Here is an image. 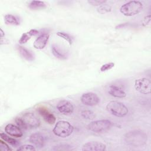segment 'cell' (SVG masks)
<instances>
[{
    "instance_id": "9a60e30c",
    "label": "cell",
    "mask_w": 151,
    "mask_h": 151,
    "mask_svg": "<svg viewBox=\"0 0 151 151\" xmlns=\"http://www.w3.org/2000/svg\"><path fill=\"white\" fill-rule=\"evenodd\" d=\"M108 93L111 96L117 98H124L126 96V93L123 89L116 85H110L109 87Z\"/></svg>"
},
{
    "instance_id": "30bf717a",
    "label": "cell",
    "mask_w": 151,
    "mask_h": 151,
    "mask_svg": "<svg viewBox=\"0 0 151 151\" xmlns=\"http://www.w3.org/2000/svg\"><path fill=\"white\" fill-rule=\"evenodd\" d=\"M37 111L47 123L50 124H54L56 121V118L54 115L51 112H50L46 107L40 106L38 107Z\"/></svg>"
},
{
    "instance_id": "4316f807",
    "label": "cell",
    "mask_w": 151,
    "mask_h": 151,
    "mask_svg": "<svg viewBox=\"0 0 151 151\" xmlns=\"http://www.w3.org/2000/svg\"><path fill=\"white\" fill-rule=\"evenodd\" d=\"M12 149L6 143L4 140H0V150L1 151H9Z\"/></svg>"
},
{
    "instance_id": "8992f818",
    "label": "cell",
    "mask_w": 151,
    "mask_h": 151,
    "mask_svg": "<svg viewBox=\"0 0 151 151\" xmlns=\"http://www.w3.org/2000/svg\"><path fill=\"white\" fill-rule=\"evenodd\" d=\"M112 126V123L109 120H98L91 122L87 125V129L95 133H102L109 130Z\"/></svg>"
},
{
    "instance_id": "f546056e",
    "label": "cell",
    "mask_w": 151,
    "mask_h": 151,
    "mask_svg": "<svg viewBox=\"0 0 151 151\" xmlns=\"http://www.w3.org/2000/svg\"><path fill=\"white\" fill-rule=\"evenodd\" d=\"M29 34L32 36H34V35H37L38 33H39V31H37V29H31L28 31Z\"/></svg>"
},
{
    "instance_id": "cb8c5ba5",
    "label": "cell",
    "mask_w": 151,
    "mask_h": 151,
    "mask_svg": "<svg viewBox=\"0 0 151 151\" xmlns=\"http://www.w3.org/2000/svg\"><path fill=\"white\" fill-rule=\"evenodd\" d=\"M17 151H35V148L32 145H24L19 147L17 149Z\"/></svg>"
},
{
    "instance_id": "5bb4252c",
    "label": "cell",
    "mask_w": 151,
    "mask_h": 151,
    "mask_svg": "<svg viewBox=\"0 0 151 151\" xmlns=\"http://www.w3.org/2000/svg\"><path fill=\"white\" fill-rule=\"evenodd\" d=\"M29 142L37 147H42L44 146L45 140L43 136L39 133H34L31 134L29 139Z\"/></svg>"
},
{
    "instance_id": "2e32d148",
    "label": "cell",
    "mask_w": 151,
    "mask_h": 151,
    "mask_svg": "<svg viewBox=\"0 0 151 151\" xmlns=\"http://www.w3.org/2000/svg\"><path fill=\"white\" fill-rule=\"evenodd\" d=\"M18 50L20 55L25 60L28 61H33L34 60V54L28 49L21 46H18Z\"/></svg>"
},
{
    "instance_id": "277c9868",
    "label": "cell",
    "mask_w": 151,
    "mask_h": 151,
    "mask_svg": "<svg viewBox=\"0 0 151 151\" xmlns=\"http://www.w3.org/2000/svg\"><path fill=\"white\" fill-rule=\"evenodd\" d=\"M73 130V126L68 122L60 120L55 124L52 132L55 135L58 137H66L71 135Z\"/></svg>"
},
{
    "instance_id": "ffe728a7",
    "label": "cell",
    "mask_w": 151,
    "mask_h": 151,
    "mask_svg": "<svg viewBox=\"0 0 151 151\" xmlns=\"http://www.w3.org/2000/svg\"><path fill=\"white\" fill-rule=\"evenodd\" d=\"M4 21L5 23L7 25H19V22L18 21L17 18L11 15V14H6L4 17Z\"/></svg>"
},
{
    "instance_id": "e0dca14e",
    "label": "cell",
    "mask_w": 151,
    "mask_h": 151,
    "mask_svg": "<svg viewBox=\"0 0 151 151\" xmlns=\"http://www.w3.org/2000/svg\"><path fill=\"white\" fill-rule=\"evenodd\" d=\"M0 136H1V139L4 140L7 143L13 146L14 147H17L19 145V142L18 140H17L16 139H15L14 138L9 137V136H8L6 134H5L4 133H1Z\"/></svg>"
},
{
    "instance_id": "7402d4cb",
    "label": "cell",
    "mask_w": 151,
    "mask_h": 151,
    "mask_svg": "<svg viewBox=\"0 0 151 151\" xmlns=\"http://www.w3.org/2000/svg\"><path fill=\"white\" fill-rule=\"evenodd\" d=\"M81 116L86 119H93L95 117V114L90 110H84L81 112Z\"/></svg>"
},
{
    "instance_id": "52a82bcc",
    "label": "cell",
    "mask_w": 151,
    "mask_h": 151,
    "mask_svg": "<svg viewBox=\"0 0 151 151\" xmlns=\"http://www.w3.org/2000/svg\"><path fill=\"white\" fill-rule=\"evenodd\" d=\"M134 88L142 94H150L151 92V82L150 79L143 77L136 80L134 81Z\"/></svg>"
},
{
    "instance_id": "7a4b0ae2",
    "label": "cell",
    "mask_w": 151,
    "mask_h": 151,
    "mask_svg": "<svg viewBox=\"0 0 151 151\" xmlns=\"http://www.w3.org/2000/svg\"><path fill=\"white\" fill-rule=\"evenodd\" d=\"M126 142L132 146L139 147L145 145L147 141V135L141 131H133L127 133L125 136Z\"/></svg>"
},
{
    "instance_id": "6da1fadb",
    "label": "cell",
    "mask_w": 151,
    "mask_h": 151,
    "mask_svg": "<svg viewBox=\"0 0 151 151\" xmlns=\"http://www.w3.org/2000/svg\"><path fill=\"white\" fill-rule=\"evenodd\" d=\"M15 122L17 126L22 129L37 128L40 125L39 119L31 112L25 113L21 116L17 117Z\"/></svg>"
},
{
    "instance_id": "83f0119b",
    "label": "cell",
    "mask_w": 151,
    "mask_h": 151,
    "mask_svg": "<svg viewBox=\"0 0 151 151\" xmlns=\"http://www.w3.org/2000/svg\"><path fill=\"white\" fill-rule=\"evenodd\" d=\"M88 2L92 5H95V6H100L104 3L106 2V1H103V0H91V1H88Z\"/></svg>"
},
{
    "instance_id": "484cf974",
    "label": "cell",
    "mask_w": 151,
    "mask_h": 151,
    "mask_svg": "<svg viewBox=\"0 0 151 151\" xmlns=\"http://www.w3.org/2000/svg\"><path fill=\"white\" fill-rule=\"evenodd\" d=\"M114 66V63H106L103 64L101 67H100V71L102 72H104L108 70H110V69H111L112 68H113Z\"/></svg>"
},
{
    "instance_id": "ac0fdd59",
    "label": "cell",
    "mask_w": 151,
    "mask_h": 151,
    "mask_svg": "<svg viewBox=\"0 0 151 151\" xmlns=\"http://www.w3.org/2000/svg\"><path fill=\"white\" fill-rule=\"evenodd\" d=\"M51 51L52 54L58 59L65 60L67 58V55L65 54V53L61 51L60 48L54 45H52L51 47Z\"/></svg>"
},
{
    "instance_id": "44dd1931",
    "label": "cell",
    "mask_w": 151,
    "mask_h": 151,
    "mask_svg": "<svg viewBox=\"0 0 151 151\" xmlns=\"http://www.w3.org/2000/svg\"><path fill=\"white\" fill-rule=\"evenodd\" d=\"M97 12L100 14H105L107 12H109L111 11V7L106 4H103L97 8Z\"/></svg>"
},
{
    "instance_id": "603a6c76",
    "label": "cell",
    "mask_w": 151,
    "mask_h": 151,
    "mask_svg": "<svg viewBox=\"0 0 151 151\" xmlns=\"http://www.w3.org/2000/svg\"><path fill=\"white\" fill-rule=\"evenodd\" d=\"M57 35L58 36H59L60 37L66 40L69 43V44L71 45L72 44V42H73L72 38L69 34H68L65 32H57Z\"/></svg>"
},
{
    "instance_id": "7c38bea8",
    "label": "cell",
    "mask_w": 151,
    "mask_h": 151,
    "mask_svg": "<svg viewBox=\"0 0 151 151\" xmlns=\"http://www.w3.org/2000/svg\"><path fill=\"white\" fill-rule=\"evenodd\" d=\"M5 132L12 137H21L23 136L21 129L18 126L14 125L11 123L8 124L5 127Z\"/></svg>"
},
{
    "instance_id": "f1b7e54d",
    "label": "cell",
    "mask_w": 151,
    "mask_h": 151,
    "mask_svg": "<svg viewBox=\"0 0 151 151\" xmlns=\"http://www.w3.org/2000/svg\"><path fill=\"white\" fill-rule=\"evenodd\" d=\"M150 15H148L146 16L144 18L143 25H147V24H149L150 23Z\"/></svg>"
},
{
    "instance_id": "d4e9b609",
    "label": "cell",
    "mask_w": 151,
    "mask_h": 151,
    "mask_svg": "<svg viewBox=\"0 0 151 151\" xmlns=\"http://www.w3.org/2000/svg\"><path fill=\"white\" fill-rule=\"evenodd\" d=\"M31 37V35L29 34L28 32H25V33H23L22 35H21L19 40V42L21 44H25L26 43Z\"/></svg>"
},
{
    "instance_id": "9c48e42d",
    "label": "cell",
    "mask_w": 151,
    "mask_h": 151,
    "mask_svg": "<svg viewBox=\"0 0 151 151\" xmlns=\"http://www.w3.org/2000/svg\"><path fill=\"white\" fill-rule=\"evenodd\" d=\"M106 149V146L99 142H90L85 143L81 150L83 151H104Z\"/></svg>"
},
{
    "instance_id": "8fae6325",
    "label": "cell",
    "mask_w": 151,
    "mask_h": 151,
    "mask_svg": "<svg viewBox=\"0 0 151 151\" xmlns=\"http://www.w3.org/2000/svg\"><path fill=\"white\" fill-rule=\"evenodd\" d=\"M57 109L63 114H71L74 110L73 105L69 101L65 100H60L57 105Z\"/></svg>"
},
{
    "instance_id": "5b68a950",
    "label": "cell",
    "mask_w": 151,
    "mask_h": 151,
    "mask_svg": "<svg viewBox=\"0 0 151 151\" xmlns=\"http://www.w3.org/2000/svg\"><path fill=\"white\" fill-rule=\"evenodd\" d=\"M107 111L117 117H124L128 113L127 107L122 103L117 101H111L106 106Z\"/></svg>"
},
{
    "instance_id": "3957f363",
    "label": "cell",
    "mask_w": 151,
    "mask_h": 151,
    "mask_svg": "<svg viewBox=\"0 0 151 151\" xmlns=\"http://www.w3.org/2000/svg\"><path fill=\"white\" fill-rule=\"evenodd\" d=\"M143 9V4L139 1H131L123 4L120 8V12L125 16H133Z\"/></svg>"
},
{
    "instance_id": "ba28073f",
    "label": "cell",
    "mask_w": 151,
    "mask_h": 151,
    "mask_svg": "<svg viewBox=\"0 0 151 151\" xmlns=\"http://www.w3.org/2000/svg\"><path fill=\"white\" fill-rule=\"evenodd\" d=\"M81 101L84 105L88 106H93L97 105L99 103L100 99L99 98L96 94L89 92L84 93L81 96Z\"/></svg>"
},
{
    "instance_id": "4fadbf2b",
    "label": "cell",
    "mask_w": 151,
    "mask_h": 151,
    "mask_svg": "<svg viewBox=\"0 0 151 151\" xmlns=\"http://www.w3.org/2000/svg\"><path fill=\"white\" fill-rule=\"evenodd\" d=\"M49 39V34H42L40 35L35 40L34 42V47L38 50L43 49Z\"/></svg>"
},
{
    "instance_id": "4dcf8cb0",
    "label": "cell",
    "mask_w": 151,
    "mask_h": 151,
    "mask_svg": "<svg viewBox=\"0 0 151 151\" xmlns=\"http://www.w3.org/2000/svg\"><path fill=\"white\" fill-rule=\"evenodd\" d=\"M0 31H1V39H2V38L4 37V32L2 29H1Z\"/></svg>"
},
{
    "instance_id": "d6986e66",
    "label": "cell",
    "mask_w": 151,
    "mask_h": 151,
    "mask_svg": "<svg viewBox=\"0 0 151 151\" xmlns=\"http://www.w3.org/2000/svg\"><path fill=\"white\" fill-rule=\"evenodd\" d=\"M29 8L33 10L43 9L46 7V4L44 2L41 1H32L29 4Z\"/></svg>"
}]
</instances>
